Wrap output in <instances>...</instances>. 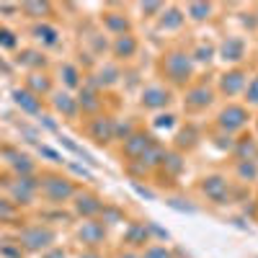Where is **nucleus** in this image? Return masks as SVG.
Wrapping results in <instances>:
<instances>
[{"mask_svg":"<svg viewBox=\"0 0 258 258\" xmlns=\"http://www.w3.org/2000/svg\"><path fill=\"white\" fill-rule=\"evenodd\" d=\"M160 75L170 85H186L194 78V59L186 49H168L160 57Z\"/></svg>","mask_w":258,"mask_h":258,"instance_id":"1","label":"nucleus"},{"mask_svg":"<svg viewBox=\"0 0 258 258\" xmlns=\"http://www.w3.org/2000/svg\"><path fill=\"white\" fill-rule=\"evenodd\" d=\"M248 119H250V114H248V109H245V106H238V103H227L225 109L220 111V116H217V124H220V129H222V132L232 135V132H240V129H245Z\"/></svg>","mask_w":258,"mask_h":258,"instance_id":"2","label":"nucleus"},{"mask_svg":"<svg viewBox=\"0 0 258 258\" xmlns=\"http://www.w3.org/2000/svg\"><path fill=\"white\" fill-rule=\"evenodd\" d=\"M170 88H165L163 83H155V85H147V88L142 91V96H140V103L145 106V109H150V111H160V109H165V106L170 103Z\"/></svg>","mask_w":258,"mask_h":258,"instance_id":"3","label":"nucleus"},{"mask_svg":"<svg viewBox=\"0 0 258 258\" xmlns=\"http://www.w3.org/2000/svg\"><path fill=\"white\" fill-rule=\"evenodd\" d=\"M212 101H214V91L209 88V85L199 83V85H191V88L186 91L183 106L188 111H204L207 106H212Z\"/></svg>","mask_w":258,"mask_h":258,"instance_id":"4","label":"nucleus"},{"mask_svg":"<svg viewBox=\"0 0 258 258\" xmlns=\"http://www.w3.org/2000/svg\"><path fill=\"white\" fill-rule=\"evenodd\" d=\"M39 188H41V194H44L49 202H64V199H70L73 194H75V188H73L70 181L57 178V176L44 178V183H39Z\"/></svg>","mask_w":258,"mask_h":258,"instance_id":"5","label":"nucleus"},{"mask_svg":"<svg viewBox=\"0 0 258 258\" xmlns=\"http://www.w3.org/2000/svg\"><path fill=\"white\" fill-rule=\"evenodd\" d=\"M52 240H54V232L47 230V227H29V230L21 232V245L29 248V250H41Z\"/></svg>","mask_w":258,"mask_h":258,"instance_id":"6","label":"nucleus"},{"mask_svg":"<svg viewBox=\"0 0 258 258\" xmlns=\"http://www.w3.org/2000/svg\"><path fill=\"white\" fill-rule=\"evenodd\" d=\"M153 145H155V140L150 137V135H145V132H132V135L124 140V155L140 160Z\"/></svg>","mask_w":258,"mask_h":258,"instance_id":"7","label":"nucleus"},{"mask_svg":"<svg viewBox=\"0 0 258 258\" xmlns=\"http://www.w3.org/2000/svg\"><path fill=\"white\" fill-rule=\"evenodd\" d=\"M245 85H248V75H245V70H240V68L227 70V73L220 78V91H222L225 96H238V93H243Z\"/></svg>","mask_w":258,"mask_h":258,"instance_id":"8","label":"nucleus"},{"mask_svg":"<svg viewBox=\"0 0 258 258\" xmlns=\"http://www.w3.org/2000/svg\"><path fill=\"white\" fill-rule=\"evenodd\" d=\"M220 57L230 64H238L245 57V39L243 36H227L220 44Z\"/></svg>","mask_w":258,"mask_h":258,"instance_id":"9","label":"nucleus"},{"mask_svg":"<svg viewBox=\"0 0 258 258\" xmlns=\"http://www.w3.org/2000/svg\"><path fill=\"white\" fill-rule=\"evenodd\" d=\"M91 137L96 142H101V145L116 140V121L111 116H96L91 121Z\"/></svg>","mask_w":258,"mask_h":258,"instance_id":"10","label":"nucleus"},{"mask_svg":"<svg viewBox=\"0 0 258 258\" xmlns=\"http://www.w3.org/2000/svg\"><path fill=\"white\" fill-rule=\"evenodd\" d=\"M202 191L207 194L212 202L222 204V202L227 199V181H225L222 176H209V178L202 181Z\"/></svg>","mask_w":258,"mask_h":258,"instance_id":"11","label":"nucleus"},{"mask_svg":"<svg viewBox=\"0 0 258 258\" xmlns=\"http://www.w3.org/2000/svg\"><path fill=\"white\" fill-rule=\"evenodd\" d=\"M13 101H16L18 109H24L26 114H39V111H41L39 96H34L29 88H16V91H13Z\"/></svg>","mask_w":258,"mask_h":258,"instance_id":"12","label":"nucleus"},{"mask_svg":"<svg viewBox=\"0 0 258 258\" xmlns=\"http://www.w3.org/2000/svg\"><path fill=\"white\" fill-rule=\"evenodd\" d=\"M137 39L132 36V34H124V36H116V41H114V57H119V59H129V57H135L137 54Z\"/></svg>","mask_w":258,"mask_h":258,"instance_id":"13","label":"nucleus"},{"mask_svg":"<svg viewBox=\"0 0 258 258\" xmlns=\"http://www.w3.org/2000/svg\"><path fill=\"white\" fill-rule=\"evenodd\" d=\"M54 109L64 116V119H75L78 111H80V106H78V98L68 96V93H57L54 96Z\"/></svg>","mask_w":258,"mask_h":258,"instance_id":"14","label":"nucleus"},{"mask_svg":"<svg viewBox=\"0 0 258 258\" xmlns=\"http://www.w3.org/2000/svg\"><path fill=\"white\" fill-rule=\"evenodd\" d=\"M78 238H80L85 245H98V243L103 240V225H98V222H83Z\"/></svg>","mask_w":258,"mask_h":258,"instance_id":"15","label":"nucleus"},{"mask_svg":"<svg viewBox=\"0 0 258 258\" xmlns=\"http://www.w3.org/2000/svg\"><path fill=\"white\" fill-rule=\"evenodd\" d=\"M103 26L109 29L111 34H116V36L129 34V21L121 13H103Z\"/></svg>","mask_w":258,"mask_h":258,"instance_id":"16","label":"nucleus"},{"mask_svg":"<svg viewBox=\"0 0 258 258\" xmlns=\"http://www.w3.org/2000/svg\"><path fill=\"white\" fill-rule=\"evenodd\" d=\"M34 191H36V183H34L29 176H21V178H16V186H13V197H16L21 204L31 202Z\"/></svg>","mask_w":258,"mask_h":258,"instance_id":"17","label":"nucleus"},{"mask_svg":"<svg viewBox=\"0 0 258 258\" xmlns=\"http://www.w3.org/2000/svg\"><path fill=\"white\" fill-rule=\"evenodd\" d=\"M160 16H163V18H160V29H163V31H176V29L183 26V21H186V16H183L181 8H168V11L160 13Z\"/></svg>","mask_w":258,"mask_h":258,"instance_id":"18","label":"nucleus"},{"mask_svg":"<svg viewBox=\"0 0 258 258\" xmlns=\"http://www.w3.org/2000/svg\"><path fill=\"white\" fill-rule=\"evenodd\" d=\"M78 212L83 214V217H96V214H101L103 212V204L96 199V197H91V194H85V197H78Z\"/></svg>","mask_w":258,"mask_h":258,"instance_id":"19","label":"nucleus"},{"mask_svg":"<svg viewBox=\"0 0 258 258\" xmlns=\"http://www.w3.org/2000/svg\"><path fill=\"white\" fill-rule=\"evenodd\" d=\"M34 39L41 41L44 47H54L59 41V31L54 26H49V24H39V26H34Z\"/></svg>","mask_w":258,"mask_h":258,"instance_id":"20","label":"nucleus"},{"mask_svg":"<svg viewBox=\"0 0 258 258\" xmlns=\"http://www.w3.org/2000/svg\"><path fill=\"white\" fill-rule=\"evenodd\" d=\"M78 106H80L83 111H98L101 101H98V96H96V88H93V85H88V88H83V91H80Z\"/></svg>","mask_w":258,"mask_h":258,"instance_id":"21","label":"nucleus"},{"mask_svg":"<svg viewBox=\"0 0 258 258\" xmlns=\"http://www.w3.org/2000/svg\"><path fill=\"white\" fill-rule=\"evenodd\" d=\"M212 11H214V8H212L209 3H188L183 13H186L191 21H197V24H202V21H207V18L212 16Z\"/></svg>","mask_w":258,"mask_h":258,"instance_id":"22","label":"nucleus"},{"mask_svg":"<svg viewBox=\"0 0 258 258\" xmlns=\"http://www.w3.org/2000/svg\"><path fill=\"white\" fill-rule=\"evenodd\" d=\"M26 88H29L34 96L49 93V78H47V75H39V73H34V75H29V80H26Z\"/></svg>","mask_w":258,"mask_h":258,"instance_id":"23","label":"nucleus"},{"mask_svg":"<svg viewBox=\"0 0 258 258\" xmlns=\"http://www.w3.org/2000/svg\"><path fill=\"white\" fill-rule=\"evenodd\" d=\"M59 75H62V80H64V85H68V88H78V85H80V80H78L80 73H78L75 64H62Z\"/></svg>","mask_w":258,"mask_h":258,"instance_id":"24","label":"nucleus"},{"mask_svg":"<svg viewBox=\"0 0 258 258\" xmlns=\"http://www.w3.org/2000/svg\"><path fill=\"white\" fill-rule=\"evenodd\" d=\"M188 54H191V59H194V62H202V64L207 62V64H209V62H212V57H214V49H212L209 44H199L197 49L188 52Z\"/></svg>","mask_w":258,"mask_h":258,"instance_id":"25","label":"nucleus"},{"mask_svg":"<svg viewBox=\"0 0 258 258\" xmlns=\"http://www.w3.org/2000/svg\"><path fill=\"white\" fill-rule=\"evenodd\" d=\"M243 93H245V103H248V106H258V75L245 85Z\"/></svg>","mask_w":258,"mask_h":258,"instance_id":"26","label":"nucleus"},{"mask_svg":"<svg viewBox=\"0 0 258 258\" xmlns=\"http://www.w3.org/2000/svg\"><path fill=\"white\" fill-rule=\"evenodd\" d=\"M24 11L34 18H41V16L49 13V3H24Z\"/></svg>","mask_w":258,"mask_h":258,"instance_id":"27","label":"nucleus"},{"mask_svg":"<svg viewBox=\"0 0 258 258\" xmlns=\"http://www.w3.org/2000/svg\"><path fill=\"white\" fill-rule=\"evenodd\" d=\"M18 62L29 64V68H41V64H44V57L36 54V52H24V54H18Z\"/></svg>","mask_w":258,"mask_h":258,"instance_id":"28","label":"nucleus"},{"mask_svg":"<svg viewBox=\"0 0 258 258\" xmlns=\"http://www.w3.org/2000/svg\"><path fill=\"white\" fill-rule=\"evenodd\" d=\"M142 258H173V255H170V250L165 245H153L142 253Z\"/></svg>","mask_w":258,"mask_h":258,"instance_id":"29","label":"nucleus"},{"mask_svg":"<svg viewBox=\"0 0 258 258\" xmlns=\"http://www.w3.org/2000/svg\"><path fill=\"white\" fill-rule=\"evenodd\" d=\"M18 44V39L11 29H0V47H6V49H13Z\"/></svg>","mask_w":258,"mask_h":258,"instance_id":"30","label":"nucleus"},{"mask_svg":"<svg viewBox=\"0 0 258 258\" xmlns=\"http://www.w3.org/2000/svg\"><path fill=\"white\" fill-rule=\"evenodd\" d=\"M126 240L129 243H135V245H140V243H145L147 240V232H145V227H132V230H129V235H126Z\"/></svg>","mask_w":258,"mask_h":258,"instance_id":"31","label":"nucleus"},{"mask_svg":"<svg viewBox=\"0 0 258 258\" xmlns=\"http://www.w3.org/2000/svg\"><path fill=\"white\" fill-rule=\"evenodd\" d=\"M13 214H16L13 204H11V202H6V199H0V222H3V220H11Z\"/></svg>","mask_w":258,"mask_h":258,"instance_id":"32","label":"nucleus"},{"mask_svg":"<svg viewBox=\"0 0 258 258\" xmlns=\"http://www.w3.org/2000/svg\"><path fill=\"white\" fill-rule=\"evenodd\" d=\"M176 124V116L173 114H165V116H158V121H155V126H165V129H170Z\"/></svg>","mask_w":258,"mask_h":258,"instance_id":"33","label":"nucleus"},{"mask_svg":"<svg viewBox=\"0 0 258 258\" xmlns=\"http://www.w3.org/2000/svg\"><path fill=\"white\" fill-rule=\"evenodd\" d=\"M163 3H142V13H160Z\"/></svg>","mask_w":258,"mask_h":258,"instance_id":"34","label":"nucleus"},{"mask_svg":"<svg viewBox=\"0 0 258 258\" xmlns=\"http://www.w3.org/2000/svg\"><path fill=\"white\" fill-rule=\"evenodd\" d=\"M39 153H41V155H47V158H52V160H57V163H62V158L54 153V150H49V147H39Z\"/></svg>","mask_w":258,"mask_h":258,"instance_id":"35","label":"nucleus"},{"mask_svg":"<svg viewBox=\"0 0 258 258\" xmlns=\"http://www.w3.org/2000/svg\"><path fill=\"white\" fill-rule=\"evenodd\" d=\"M80 258H101V255H98V253H96V250H85V253H83V255H80Z\"/></svg>","mask_w":258,"mask_h":258,"instance_id":"36","label":"nucleus"},{"mask_svg":"<svg viewBox=\"0 0 258 258\" xmlns=\"http://www.w3.org/2000/svg\"><path fill=\"white\" fill-rule=\"evenodd\" d=\"M47 258H64V253H59V250H54L52 255H47Z\"/></svg>","mask_w":258,"mask_h":258,"instance_id":"37","label":"nucleus"}]
</instances>
